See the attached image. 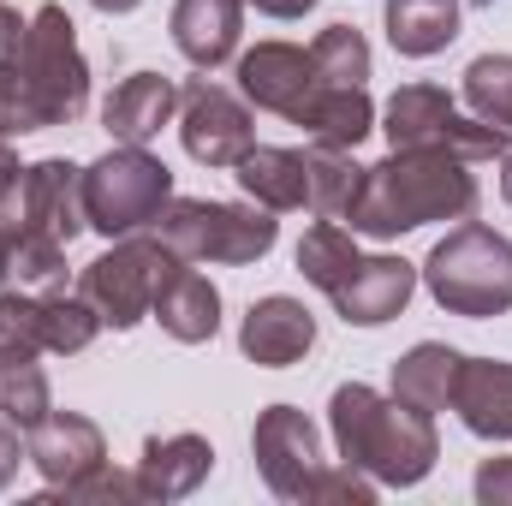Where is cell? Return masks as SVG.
I'll use <instances>...</instances> for the list:
<instances>
[{"instance_id": "cell-1", "label": "cell", "mask_w": 512, "mask_h": 506, "mask_svg": "<svg viewBox=\"0 0 512 506\" xmlns=\"http://www.w3.org/2000/svg\"><path fill=\"white\" fill-rule=\"evenodd\" d=\"M90 60L66 6H36L30 18L0 6V137L54 131L84 120Z\"/></svg>"}, {"instance_id": "cell-2", "label": "cell", "mask_w": 512, "mask_h": 506, "mask_svg": "<svg viewBox=\"0 0 512 506\" xmlns=\"http://www.w3.org/2000/svg\"><path fill=\"white\" fill-rule=\"evenodd\" d=\"M483 185L471 161L441 149H393L387 161L364 167V185L346 209V227L358 239H399L429 221H465L477 209Z\"/></svg>"}, {"instance_id": "cell-3", "label": "cell", "mask_w": 512, "mask_h": 506, "mask_svg": "<svg viewBox=\"0 0 512 506\" xmlns=\"http://www.w3.org/2000/svg\"><path fill=\"white\" fill-rule=\"evenodd\" d=\"M328 429H334L340 459L358 465L364 477H376L382 489H417L441 459L435 417L393 399V393H376L370 381H340L334 387Z\"/></svg>"}, {"instance_id": "cell-4", "label": "cell", "mask_w": 512, "mask_h": 506, "mask_svg": "<svg viewBox=\"0 0 512 506\" xmlns=\"http://www.w3.org/2000/svg\"><path fill=\"white\" fill-rule=\"evenodd\" d=\"M417 280L429 286V298L447 316H471V322L507 316L512 310V239L465 215V227H453L435 251L423 256Z\"/></svg>"}, {"instance_id": "cell-5", "label": "cell", "mask_w": 512, "mask_h": 506, "mask_svg": "<svg viewBox=\"0 0 512 506\" xmlns=\"http://www.w3.org/2000/svg\"><path fill=\"white\" fill-rule=\"evenodd\" d=\"M161 245L179 262H221V268H251L274 251L280 221L262 203H215V197H173L155 221Z\"/></svg>"}, {"instance_id": "cell-6", "label": "cell", "mask_w": 512, "mask_h": 506, "mask_svg": "<svg viewBox=\"0 0 512 506\" xmlns=\"http://www.w3.org/2000/svg\"><path fill=\"white\" fill-rule=\"evenodd\" d=\"M173 197V173L161 155H149V143H114L102 161L84 167V221L102 239L149 233Z\"/></svg>"}, {"instance_id": "cell-7", "label": "cell", "mask_w": 512, "mask_h": 506, "mask_svg": "<svg viewBox=\"0 0 512 506\" xmlns=\"http://www.w3.org/2000/svg\"><path fill=\"white\" fill-rule=\"evenodd\" d=\"M382 131L387 149H441L459 161H501L512 149L507 126L465 114L441 84H399L382 108Z\"/></svg>"}, {"instance_id": "cell-8", "label": "cell", "mask_w": 512, "mask_h": 506, "mask_svg": "<svg viewBox=\"0 0 512 506\" xmlns=\"http://www.w3.org/2000/svg\"><path fill=\"white\" fill-rule=\"evenodd\" d=\"M173 262H179V256L161 245L155 227H149V233H126V239H108V251L78 274V292L96 304L102 328L131 334V328L155 310V292H161V280H167Z\"/></svg>"}, {"instance_id": "cell-9", "label": "cell", "mask_w": 512, "mask_h": 506, "mask_svg": "<svg viewBox=\"0 0 512 506\" xmlns=\"http://www.w3.org/2000/svg\"><path fill=\"white\" fill-rule=\"evenodd\" d=\"M179 143L197 167H239L256 143V120L245 96L215 78H191L179 90Z\"/></svg>"}, {"instance_id": "cell-10", "label": "cell", "mask_w": 512, "mask_h": 506, "mask_svg": "<svg viewBox=\"0 0 512 506\" xmlns=\"http://www.w3.org/2000/svg\"><path fill=\"white\" fill-rule=\"evenodd\" d=\"M251 453L256 471L268 483L274 501H304L310 506V489L322 477V429L298 411V405H268L251 429Z\"/></svg>"}, {"instance_id": "cell-11", "label": "cell", "mask_w": 512, "mask_h": 506, "mask_svg": "<svg viewBox=\"0 0 512 506\" xmlns=\"http://www.w3.org/2000/svg\"><path fill=\"white\" fill-rule=\"evenodd\" d=\"M310 90H316L310 48H298V42H256V48L239 54V96L251 108H262V114L292 120Z\"/></svg>"}, {"instance_id": "cell-12", "label": "cell", "mask_w": 512, "mask_h": 506, "mask_svg": "<svg viewBox=\"0 0 512 506\" xmlns=\"http://www.w3.org/2000/svg\"><path fill=\"white\" fill-rule=\"evenodd\" d=\"M411 292H417V262H405V256H358V268L334 292V310H340L346 328H387L393 316H405Z\"/></svg>"}, {"instance_id": "cell-13", "label": "cell", "mask_w": 512, "mask_h": 506, "mask_svg": "<svg viewBox=\"0 0 512 506\" xmlns=\"http://www.w3.org/2000/svg\"><path fill=\"white\" fill-rule=\"evenodd\" d=\"M24 447H30V465L42 471V483H48L54 495L108 459V441H102V429H96L84 411H48V417L24 435Z\"/></svg>"}, {"instance_id": "cell-14", "label": "cell", "mask_w": 512, "mask_h": 506, "mask_svg": "<svg viewBox=\"0 0 512 506\" xmlns=\"http://www.w3.org/2000/svg\"><path fill=\"white\" fill-rule=\"evenodd\" d=\"M310 346H316V316L286 292L256 298L245 310V322H239V352L262 370H292Z\"/></svg>"}, {"instance_id": "cell-15", "label": "cell", "mask_w": 512, "mask_h": 506, "mask_svg": "<svg viewBox=\"0 0 512 506\" xmlns=\"http://www.w3.org/2000/svg\"><path fill=\"white\" fill-rule=\"evenodd\" d=\"M209 471H215V447L203 435H191V429L185 435H149L143 459H137V501H185L209 483Z\"/></svg>"}, {"instance_id": "cell-16", "label": "cell", "mask_w": 512, "mask_h": 506, "mask_svg": "<svg viewBox=\"0 0 512 506\" xmlns=\"http://www.w3.org/2000/svg\"><path fill=\"white\" fill-rule=\"evenodd\" d=\"M173 48L197 66L215 72L227 60H239V36H245V0H173Z\"/></svg>"}, {"instance_id": "cell-17", "label": "cell", "mask_w": 512, "mask_h": 506, "mask_svg": "<svg viewBox=\"0 0 512 506\" xmlns=\"http://www.w3.org/2000/svg\"><path fill=\"white\" fill-rule=\"evenodd\" d=\"M149 316L161 322L167 340H179V346H209V340L221 334V292H215L209 274H197V262H173L167 280H161V292H155V310H149Z\"/></svg>"}, {"instance_id": "cell-18", "label": "cell", "mask_w": 512, "mask_h": 506, "mask_svg": "<svg viewBox=\"0 0 512 506\" xmlns=\"http://www.w3.org/2000/svg\"><path fill=\"white\" fill-rule=\"evenodd\" d=\"M292 126H304L310 143H328V149H358L370 131H376V102H370V84H322L298 102Z\"/></svg>"}, {"instance_id": "cell-19", "label": "cell", "mask_w": 512, "mask_h": 506, "mask_svg": "<svg viewBox=\"0 0 512 506\" xmlns=\"http://www.w3.org/2000/svg\"><path fill=\"white\" fill-rule=\"evenodd\" d=\"M173 114H179V84L161 72H131L102 102V126L114 143H149L161 137V126H173Z\"/></svg>"}, {"instance_id": "cell-20", "label": "cell", "mask_w": 512, "mask_h": 506, "mask_svg": "<svg viewBox=\"0 0 512 506\" xmlns=\"http://www.w3.org/2000/svg\"><path fill=\"white\" fill-rule=\"evenodd\" d=\"M453 411L477 441H512V364L507 358H465Z\"/></svg>"}, {"instance_id": "cell-21", "label": "cell", "mask_w": 512, "mask_h": 506, "mask_svg": "<svg viewBox=\"0 0 512 506\" xmlns=\"http://www.w3.org/2000/svg\"><path fill=\"white\" fill-rule=\"evenodd\" d=\"M30 203H36V233L60 239L72 251L78 233H90L84 221V167H72L66 155L30 161Z\"/></svg>"}, {"instance_id": "cell-22", "label": "cell", "mask_w": 512, "mask_h": 506, "mask_svg": "<svg viewBox=\"0 0 512 506\" xmlns=\"http://www.w3.org/2000/svg\"><path fill=\"white\" fill-rule=\"evenodd\" d=\"M239 191L286 215V209H310V173H304V149H280V143H251V155L233 167Z\"/></svg>"}, {"instance_id": "cell-23", "label": "cell", "mask_w": 512, "mask_h": 506, "mask_svg": "<svg viewBox=\"0 0 512 506\" xmlns=\"http://www.w3.org/2000/svg\"><path fill=\"white\" fill-rule=\"evenodd\" d=\"M459 364H465V352H453V346H441V340H423V346H411L399 364H393V399H405V405H417V411H453V387H459Z\"/></svg>"}, {"instance_id": "cell-24", "label": "cell", "mask_w": 512, "mask_h": 506, "mask_svg": "<svg viewBox=\"0 0 512 506\" xmlns=\"http://www.w3.org/2000/svg\"><path fill=\"white\" fill-rule=\"evenodd\" d=\"M387 42L405 60H435L459 36V0H387L382 6Z\"/></svg>"}, {"instance_id": "cell-25", "label": "cell", "mask_w": 512, "mask_h": 506, "mask_svg": "<svg viewBox=\"0 0 512 506\" xmlns=\"http://www.w3.org/2000/svg\"><path fill=\"white\" fill-rule=\"evenodd\" d=\"M36 328H42V352H54V358H78V352L96 346L102 316H96V304H90L84 292L60 286V292H42V298H36Z\"/></svg>"}, {"instance_id": "cell-26", "label": "cell", "mask_w": 512, "mask_h": 506, "mask_svg": "<svg viewBox=\"0 0 512 506\" xmlns=\"http://www.w3.org/2000/svg\"><path fill=\"white\" fill-rule=\"evenodd\" d=\"M358 233L346 227V221H316L304 239H298V274L316 286V292H340L346 286V274L358 268Z\"/></svg>"}, {"instance_id": "cell-27", "label": "cell", "mask_w": 512, "mask_h": 506, "mask_svg": "<svg viewBox=\"0 0 512 506\" xmlns=\"http://www.w3.org/2000/svg\"><path fill=\"white\" fill-rule=\"evenodd\" d=\"M304 173H310V215L316 221H346L358 185H364V167L352 161V149H328V143H310L304 149Z\"/></svg>"}, {"instance_id": "cell-28", "label": "cell", "mask_w": 512, "mask_h": 506, "mask_svg": "<svg viewBox=\"0 0 512 506\" xmlns=\"http://www.w3.org/2000/svg\"><path fill=\"white\" fill-rule=\"evenodd\" d=\"M0 286L12 292H60L66 286V245L48 239V233H24L6 245V268H0Z\"/></svg>"}, {"instance_id": "cell-29", "label": "cell", "mask_w": 512, "mask_h": 506, "mask_svg": "<svg viewBox=\"0 0 512 506\" xmlns=\"http://www.w3.org/2000/svg\"><path fill=\"white\" fill-rule=\"evenodd\" d=\"M48 411H54V393H48L42 364L36 358H0V417L30 435Z\"/></svg>"}, {"instance_id": "cell-30", "label": "cell", "mask_w": 512, "mask_h": 506, "mask_svg": "<svg viewBox=\"0 0 512 506\" xmlns=\"http://www.w3.org/2000/svg\"><path fill=\"white\" fill-rule=\"evenodd\" d=\"M310 66H316L322 84H370L376 54H370L364 30H352V24H328V30L310 42Z\"/></svg>"}, {"instance_id": "cell-31", "label": "cell", "mask_w": 512, "mask_h": 506, "mask_svg": "<svg viewBox=\"0 0 512 506\" xmlns=\"http://www.w3.org/2000/svg\"><path fill=\"white\" fill-rule=\"evenodd\" d=\"M465 108L489 126H507L512 131V54H477L465 66V84H459Z\"/></svg>"}, {"instance_id": "cell-32", "label": "cell", "mask_w": 512, "mask_h": 506, "mask_svg": "<svg viewBox=\"0 0 512 506\" xmlns=\"http://www.w3.org/2000/svg\"><path fill=\"white\" fill-rule=\"evenodd\" d=\"M0 358H42L36 328V292H0Z\"/></svg>"}, {"instance_id": "cell-33", "label": "cell", "mask_w": 512, "mask_h": 506, "mask_svg": "<svg viewBox=\"0 0 512 506\" xmlns=\"http://www.w3.org/2000/svg\"><path fill=\"white\" fill-rule=\"evenodd\" d=\"M36 233V203H30V167H12L0 173V239H24Z\"/></svg>"}, {"instance_id": "cell-34", "label": "cell", "mask_w": 512, "mask_h": 506, "mask_svg": "<svg viewBox=\"0 0 512 506\" xmlns=\"http://www.w3.org/2000/svg\"><path fill=\"white\" fill-rule=\"evenodd\" d=\"M66 501H102V506H126V501H137V471H114L108 459L96 465V471H84L78 483H66L60 489Z\"/></svg>"}, {"instance_id": "cell-35", "label": "cell", "mask_w": 512, "mask_h": 506, "mask_svg": "<svg viewBox=\"0 0 512 506\" xmlns=\"http://www.w3.org/2000/svg\"><path fill=\"white\" fill-rule=\"evenodd\" d=\"M382 495V483L376 477H364L358 465H322V477H316V489H310V501H340V506H370Z\"/></svg>"}, {"instance_id": "cell-36", "label": "cell", "mask_w": 512, "mask_h": 506, "mask_svg": "<svg viewBox=\"0 0 512 506\" xmlns=\"http://www.w3.org/2000/svg\"><path fill=\"white\" fill-rule=\"evenodd\" d=\"M477 501L512 506V453L507 459H483V471H477Z\"/></svg>"}, {"instance_id": "cell-37", "label": "cell", "mask_w": 512, "mask_h": 506, "mask_svg": "<svg viewBox=\"0 0 512 506\" xmlns=\"http://www.w3.org/2000/svg\"><path fill=\"white\" fill-rule=\"evenodd\" d=\"M24 459H30V447H24V429L0 417V495L12 489V477H18V465H24Z\"/></svg>"}, {"instance_id": "cell-38", "label": "cell", "mask_w": 512, "mask_h": 506, "mask_svg": "<svg viewBox=\"0 0 512 506\" xmlns=\"http://www.w3.org/2000/svg\"><path fill=\"white\" fill-rule=\"evenodd\" d=\"M256 6L262 18H304V12H316V0H245Z\"/></svg>"}, {"instance_id": "cell-39", "label": "cell", "mask_w": 512, "mask_h": 506, "mask_svg": "<svg viewBox=\"0 0 512 506\" xmlns=\"http://www.w3.org/2000/svg\"><path fill=\"white\" fill-rule=\"evenodd\" d=\"M90 6H96V12H108V18H120V12H137L143 0H90Z\"/></svg>"}, {"instance_id": "cell-40", "label": "cell", "mask_w": 512, "mask_h": 506, "mask_svg": "<svg viewBox=\"0 0 512 506\" xmlns=\"http://www.w3.org/2000/svg\"><path fill=\"white\" fill-rule=\"evenodd\" d=\"M501 197H507V203H512V149H507V155H501Z\"/></svg>"}, {"instance_id": "cell-41", "label": "cell", "mask_w": 512, "mask_h": 506, "mask_svg": "<svg viewBox=\"0 0 512 506\" xmlns=\"http://www.w3.org/2000/svg\"><path fill=\"white\" fill-rule=\"evenodd\" d=\"M12 167H18V155H12V143L0 137V173H12Z\"/></svg>"}, {"instance_id": "cell-42", "label": "cell", "mask_w": 512, "mask_h": 506, "mask_svg": "<svg viewBox=\"0 0 512 506\" xmlns=\"http://www.w3.org/2000/svg\"><path fill=\"white\" fill-rule=\"evenodd\" d=\"M0 268H6V239H0Z\"/></svg>"}, {"instance_id": "cell-43", "label": "cell", "mask_w": 512, "mask_h": 506, "mask_svg": "<svg viewBox=\"0 0 512 506\" xmlns=\"http://www.w3.org/2000/svg\"><path fill=\"white\" fill-rule=\"evenodd\" d=\"M0 6H6V0H0Z\"/></svg>"}]
</instances>
